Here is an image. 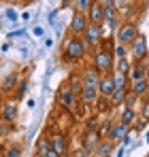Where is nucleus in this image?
I'll return each instance as SVG.
<instances>
[{"label": "nucleus", "mask_w": 149, "mask_h": 157, "mask_svg": "<svg viewBox=\"0 0 149 157\" xmlns=\"http://www.w3.org/2000/svg\"><path fill=\"white\" fill-rule=\"evenodd\" d=\"M83 51H85V47H83V43H81V38H70L68 40V45H66V59H81L83 57Z\"/></svg>", "instance_id": "obj_1"}, {"label": "nucleus", "mask_w": 149, "mask_h": 157, "mask_svg": "<svg viewBox=\"0 0 149 157\" xmlns=\"http://www.w3.org/2000/svg\"><path fill=\"white\" fill-rule=\"evenodd\" d=\"M111 68H113V55L107 51V49L98 51L96 53V70L107 72V70H111Z\"/></svg>", "instance_id": "obj_2"}, {"label": "nucleus", "mask_w": 149, "mask_h": 157, "mask_svg": "<svg viewBox=\"0 0 149 157\" xmlns=\"http://www.w3.org/2000/svg\"><path fill=\"white\" fill-rule=\"evenodd\" d=\"M98 89H100V94H102L104 98H111V94L115 91V75H111V72L104 75L98 83Z\"/></svg>", "instance_id": "obj_3"}, {"label": "nucleus", "mask_w": 149, "mask_h": 157, "mask_svg": "<svg viewBox=\"0 0 149 157\" xmlns=\"http://www.w3.org/2000/svg\"><path fill=\"white\" fill-rule=\"evenodd\" d=\"M136 36H139V32H136V26H134V24H126V26H122L119 34H117V38H119V43H122V45L132 43Z\"/></svg>", "instance_id": "obj_4"}, {"label": "nucleus", "mask_w": 149, "mask_h": 157, "mask_svg": "<svg viewBox=\"0 0 149 157\" xmlns=\"http://www.w3.org/2000/svg\"><path fill=\"white\" fill-rule=\"evenodd\" d=\"M87 13H90V21H92L94 26H100V24H104V15H102V4H100V2L92 0V4H90Z\"/></svg>", "instance_id": "obj_5"}, {"label": "nucleus", "mask_w": 149, "mask_h": 157, "mask_svg": "<svg viewBox=\"0 0 149 157\" xmlns=\"http://www.w3.org/2000/svg\"><path fill=\"white\" fill-rule=\"evenodd\" d=\"M132 45H134V57L136 59H143L147 55V38L145 36H136L132 40Z\"/></svg>", "instance_id": "obj_6"}, {"label": "nucleus", "mask_w": 149, "mask_h": 157, "mask_svg": "<svg viewBox=\"0 0 149 157\" xmlns=\"http://www.w3.org/2000/svg\"><path fill=\"white\" fill-rule=\"evenodd\" d=\"M98 83H100V75L96 68H87L85 75H83V85L85 87H96L98 89Z\"/></svg>", "instance_id": "obj_7"}, {"label": "nucleus", "mask_w": 149, "mask_h": 157, "mask_svg": "<svg viewBox=\"0 0 149 157\" xmlns=\"http://www.w3.org/2000/svg\"><path fill=\"white\" fill-rule=\"evenodd\" d=\"M85 28H87V19H85V15L77 13V15L73 17V24H70V30H73L74 34H83V32H85Z\"/></svg>", "instance_id": "obj_8"}, {"label": "nucleus", "mask_w": 149, "mask_h": 157, "mask_svg": "<svg viewBox=\"0 0 149 157\" xmlns=\"http://www.w3.org/2000/svg\"><path fill=\"white\" fill-rule=\"evenodd\" d=\"M85 38H87V43H98L100 40V26H94V24H87V28H85Z\"/></svg>", "instance_id": "obj_9"}, {"label": "nucleus", "mask_w": 149, "mask_h": 157, "mask_svg": "<svg viewBox=\"0 0 149 157\" xmlns=\"http://www.w3.org/2000/svg\"><path fill=\"white\" fill-rule=\"evenodd\" d=\"M126 134H128V125H126V123H117V125H111V132H109V136H111L113 140H124Z\"/></svg>", "instance_id": "obj_10"}, {"label": "nucleus", "mask_w": 149, "mask_h": 157, "mask_svg": "<svg viewBox=\"0 0 149 157\" xmlns=\"http://www.w3.org/2000/svg\"><path fill=\"white\" fill-rule=\"evenodd\" d=\"M66 147H68V142H66L64 136H53V142H51V149L53 151H58L60 155H64L66 153Z\"/></svg>", "instance_id": "obj_11"}, {"label": "nucleus", "mask_w": 149, "mask_h": 157, "mask_svg": "<svg viewBox=\"0 0 149 157\" xmlns=\"http://www.w3.org/2000/svg\"><path fill=\"white\" fill-rule=\"evenodd\" d=\"M98 144H100V136L96 134V132H90V134L85 136V147H83V149H87V151H94Z\"/></svg>", "instance_id": "obj_12"}, {"label": "nucleus", "mask_w": 149, "mask_h": 157, "mask_svg": "<svg viewBox=\"0 0 149 157\" xmlns=\"http://www.w3.org/2000/svg\"><path fill=\"white\" fill-rule=\"evenodd\" d=\"M102 15H104V21H109V24L115 21V9H113V2L102 4Z\"/></svg>", "instance_id": "obj_13"}, {"label": "nucleus", "mask_w": 149, "mask_h": 157, "mask_svg": "<svg viewBox=\"0 0 149 157\" xmlns=\"http://www.w3.org/2000/svg\"><path fill=\"white\" fill-rule=\"evenodd\" d=\"M147 89H149L147 78H141V81H136V83H134V87H132V94H134V96H143Z\"/></svg>", "instance_id": "obj_14"}, {"label": "nucleus", "mask_w": 149, "mask_h": 157, "mask_svg": "<svg viewBox=\"0 0 149 157\" xmlns=\"http://www.w3.org/2000/svg\"><path fill=\"white\" fill-rule=\"evenodd\" d=\"M2 115H4V121H13V119L17 117V106L15 104H6Z\"/></svg>", "instance_id": "obj_15"}, {"label": "nucleus", "mask_w": 149, "mask_h": 157, "mask_svg": "<svg viewBox=\"0 0 149 157\" xmlns=\"http://www.w3.org/2000/svg\"><path fill=\"white\" fill-rule=\"evenodd\" d=\"M81 96H83V100L92 102V100H96V96H98V89H96V87H85V89H81Z\"/></svg>", "instance_id": "obj_16"}, {"label": "nucleus", "mask_w": 149, "mask_h": 157, "mask_svg": "<svg viewBox=\"0 0 149 157\" xmlns=\"http://www.w3.org/2000/svg\"><path fill=\"white\" fill-rule=\"evenodd\" d=\"M49 149H51L49 140H45V138H41V140L36 142V151H38V155H45V153H47Z\"/></svg>", "instance_id": "obj_17"}, {"label": "nucleus", "mask_w": 149, "mask_h": 157, "mask_svg": "<svg viewBox=\"0 0 149 157\" xmlns=\"http://www.w3.org/2000/svg\"><path fill=\"white\" fill-rule=\"evenodd\" d=\"M73 94H81V81L77 75H70V87H68Z\"/></svg>", "instance_id": "obj_18"}, {"label": "nucleus", "mask_w": 149, "mask_h": 157, "mask_svg": "<svg viewBox=\"0 0 149 157\" xmlns=\"http://www.w3.org/2000/svg\"><path fill=\"white\" fill-rule=\"evenodd\" d=\"M126 98V89H115L113 94H111V100H113V104H119V102H124Z\"/></svg>", "instance_id": "obj_19"}, {"label": "nucleus", "mask_w": 149, "mask_h": 157, "mask_svg": "<svg viewBox=\"0 0 149 157\" xmlns=\"http://www.w3.org/2000/svg\"><path fill=\"white\" fill-rule=\"evenodd\" d=\"M107 132H111V121H107V119H104V121H100V123H98L96 134H98V136H102V134H107Z\"/></svg>", "instance_id": "obj_20"}, {"label": "nucleus", "mask_w": 149, "mask_h": 157, "mask_svg": "<svg viewBox=\"0 0 149 157\" xmlns=\"http://www.w3.org/2000/svg\"><path fill=\"white\" fill-rule=\"evenodd\" d=\"M132 119H134V110H132V108H126L124 115H122V123L130 125V123H132Z\"/></svg>", "instance_id": "obj_21"}, {"label": "nucleus", "mask_w": 149, "mask_h": 157, "mask_svg": "<svg viewBox=\"0 0 149 157\" xmlns=\"http://www.w3.org/2000/svg\"><path fill=\"white\" fill-rule=\"evenodd\" d=\"M117 75H128V62H126V57H119V62H117Z\"/></svg>", "instance_id": "obj_22"}, {"label": "nucleus", "mask_w": 149, "mask_h": 157, "mask_svg": "<svg viewBox=\"0 0 149 157\" xmlns=\"http://www.w3.org/2000/svg\"><path fill=\"white\" fill-rule=\"evenodd\" d=\"M60 100H62V102H64L66 106H70V104H73V91H70V89L66 87V91H64V94L60 96Z\"/></svg>", "instance_id": "obj_23"}, {"label": "nucleus", "mask_w": 149, "mask_h": 157, "mask_svg": "<svg viewBox=\"0 0 149 157\" xmlns=\"http://www.w3.org/2000/svg\"><path fill=\"white\" fill-rule=\"evenodd\" d=\"M115 89H126V75H115Z\"/></svg>", "instance_id": "obj_24"}, {"label": "nucleus", "mask_w": 149, "mask_h": 157, "mask_svg": "<svg viewBox=\"0 0 149 157\" xmlns=\"http://www.w3.org/2000/svg\"><path fill=\"white\" fill-rule=\"evenodd\" d=\"M90 4H92V0H77L79 11H87V9H90Z\"/></svg>", "instance_id": "obj_25"}, {"label": "nucleus", "mask_w": 149, "mask_h": 157, "mask_svg": "<svg viewBox=\"0 0 149 157\" xmlns=\"http://www.w3.org/2000/svg\"><path fill=\"white\" fill-rule=\"evenodd\" d=\"M98 110H109V100L102 96V98H98Z\"/></svg>", "instance_id": "obj_26"}, {"label": "nucleus", "mask_w": 149, "mask_h": 157, "mask_svg": "<svg viewBox=\"0 0 149 157\" xmlns=\"http://www.w3.org/2000/svg\"><path fill=\"white\" fill-rule=\"evenodd\" d=\"M136 102V96L132 94V96H126L124 98V104H126V108H132V104Z\"/></svg>", "instance_id": "obj_27"}, {"label": "nucleus", "mask_w": 149, "mask_h": 157, "mask_svg": "<svg viewBox=\"0 0 149 157\" xmlns=\"http://www.w3.org/2000/svg\"><path fill=\"white\" fill-rule=\"evenodd\" d=\"M6 17H9L11 21H17V17H19V15H17V11H15V9H6Z\"/></svg>", "instance_id": "obj_28"}, {"label": "nucleus", "mask_w": 149, "mask_h": 157, "mask_svg": "<svg viewBox=\"0 0 149 157\" xmlns=\"http://www.w3.org/2000/svg\"><path fill=\"white\" fill-rule=\"evenodd\" d=\"M143 75H145V70H143V68H136V70L132 72V78H134V81H141Z\"/></svg>", "instance_id": "obj_29"}, {"label": "nucleus", "mask_w": 149, "mask_h": 157, "mask_svg": "<svg viewBox=\"0 0 149 157\" xmlns=\"http://www.w3.org/2000/svg\"><path fill=\"white\" fill-rule=\"evenodd\" d=\"M13 83H15V75H11V77H6V81H4V89H9V87H13Z\"/></svg>", "instance_id": "obj_30"}, {"label": "nucleus", "mask_w": 149, "mask_h": 157, "mask_svg": "<svg viewBox=\"0 0 149 157\" xmlns=\"http://www.w3.org/2000/svg\"><path fill=\"white\" fill-rule=\"evenodd\" d=\"M109 151H111V144H109V142L100 147V155H102V157H107V155H109Z\"/></svg>", "instance_id": "obj_31"}, {"label": "nucleus", "mask_w": 149, "mask_h": 157, "mask_svg": "<svg viewBox=\"0 0 149 157\" xmlns=\"http://www.w3.org/2000/svg\"><path fill=\"white\" fill-rule=\"evenodd\" d=\"M6 157H19V149H17V147L9 149V151H6Z\"/></svg>", "instance_id": "obj_32"}, {"label": "nucleus", "mask_w": 149, "mask_h": 157, "mask_svg": "<svg viewBox=\"0 0 149 157\" xmlns=\"http://www.w3.org/2000/svg\"><path fill=\"white\" fill-rule=\"evenodd\" d=\"M115 53H117V57H126V47H124V45L115 47Z\"/></svg>", "instance_id": "obj_33"}, {"label": "nucleus", "mask_w": 149, "mask_h": 157, "mask_svg": "<svg viewBox=\"0 0 149 157\" xmlns=\"http://www.w3.org/2000/svg\"><path fill=\"white\" fill-rule=\"evenodd\" d=\"M26 87H28V83H26V81H24V83L19 85V89H17V96H19V98H22V96H24V94H26Z\"/></svg>", "instance_id": "obj_34"}, {"label": "nucleus", "mask_w": 149, "mask_h": 157, "mask_svg": "<svg viewBox=\"0 0 149 157\" xmlns=\"http://www.w3.org/2000/svg\"><path fill=\"white\" fill-rule=\"evenodd\" d=\"M87 128H90V132H96V128H98V121H96V119H90V125H87Z\"/></svg>", "instance_id": "obj_35"}, {"label": "nucleus", "mask_w": 149, "mask_h": 157, "mask_svg": "<svg viewBox=\"0 0 149 157\" xmlns=\"http://www.w3.org/2000/svg\"><path fill=\"white\" fill-rule=\"evenodd\" d=\"M43 157H62V155H60L58 151H53V149H49V151H47V153H45Z\"/></svg>", "instance_id": "obj_36"}, {"label": "nucleus", "mask_w": 149, "mask_h": 157, "mask_svg": "<svg viewBox=\"0 0 149 157\" xmlns=\"http://www.w3.org/2000/svg\"><path fill=\"white\" fill-rule=\"evenodd\" d=\"M143 117H145V121L149 119V102L145 104V108H143Z\"/></svg>", "instance_id": "obj_37"}, {"label": "nucleus", "mask_w": 149, "mask_h": 157, "mask_svg": "<svg viewBox=\"0 0 149 157\" xmlns=\"http://www.w3.org/2000/svg\"><path fill=\"white\" fill-rule=\"evenodd\" d=\"M34 34L36 36H43V28H34Z\"/></svg>", "instance_id": "obj_38"}, {"label": "nucleus", "mask_w": 149, "mask_h": 157, "mask_svg": "<svg viewBox=\"0 0 149 157\" xmlns=\"http://www.w3.org/2000/svg\"><path fill=\"white\" fill-rule=\"evenodd\" d=\"M98 2H104V4H109V2H113V0H98Z\"/></svg>", "instance_id": "obj_39"}, {"label": "nucleus", "mask_w": 149, "mask_h": 157, "mask_svg": "<svg viewBox=\"0 0 149 157\" xmlns=\"http://www.w3.org/2000/svg\"><path fill=\"white\" fill-rule=\"evenodd\" d=\"M62 157H77V155H66V153H64V155H62Z\"/></svg>", "instance_id": "obj_40"}, {"label": "nucleus", "mask_w": 149, "mask_h": 157, "mask_svg": "<svg viewBox=\"0 0 149 157\" xmlns=\"http://www.w3.org/2000/svg\"><path fill=\"white\" fill-rule=\"evenodd\" d=\"M34 157H43V155H38V153H36V155H34Z\"/></svg>", "instance_id": "obj_41"}, {"label": "nucleus", "mask_w": 149, "mask_h": 157, "mask_svg": "<svg viewBox=\"0 0 149 157\" xmlns=\"http://www.w3.org/2000/svg\"><path fill=\"white\" fill-rule=\"evenodd\" d=\"M66 2H73V0H66ZM74 2H77V0H74Z\"/></svg>", "instance_id": "obj_42"}, {"label": "nucleus", "mask_w": 149, "mask_h": 157, "mask_svg": "<svg viewBox=\"0 0 149 157\" xmlns=\"http://www.w3.org/2000/svg\"><path fill=\"white\" fill-rule=\"evenodd\" d=\"M96 157H102V155H96Z\"/></svg>", "instance_id": "obj_43"}]
</instances>
